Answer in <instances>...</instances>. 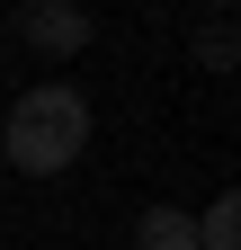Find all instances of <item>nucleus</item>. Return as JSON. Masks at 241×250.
I'll return each mask as SVG.
<instances>
[{"label":"nucleus","instance_id":"4","mask_svg":"<svg viewBox=\"0 0 241 250\" xmlns=\"http://www.w3.org/2000/svg\"><path fill=\"white\" fill-rule=\"evenodd\" d=\"M197 250H241V206L232 197H215V206L197 214Z\"/></svg>","mask_w":241,"mask_h":250},{"label":"nucleus","instance_id":"1","mask_svg":"<svg viewBox=\"0 0 241 250\" xmlns=\"http://www.w3.org/2000/svg\"><path fill=\"white\" fill-rule=\"evenodd\" d=\"M89 152V99L72 81H45L9 107V134H0V161H18L27 179H54Z\"/></svg>","mask_w":241,"mask_h":250},{"label":"nucleus","instance_id":"6","mask_svg":"<svg viewBox=\"0 0 241 250\" xmlns=\"http://www.w3.org/2000/svg\"><path fill=\"white\" fill-rule=\"evenodd\" d=\"M215 9H223V0H215Z\"/></svg>","mask_w":241,"mask_h":250},{"label":"nucleus","instance_id":"5","mask_svg":"<svg viewBox=\"0 0 241 250\" xmlns=\"http://www.w3.org/2000/svg\"><path fill=\"white\" fill-rule=\"evenodd\" d=\"M197 54H205V62H215V72H223V62H232V27L215 18V27H205V45H197Z\"/></svg>","mask_w":241,"mask_h":250},{"label":"nucleus","instance_id":"3","mask_svg":"<svg viewBox=\"0 0 241 250\" xmlns=\"http://www.w3.org/2000/svg\"><path fill=\"white\" fill-rule=\"evenodd\" d=\"M134 250H197V214H188V206H143Z\"/></svg>","mask_w":241,"mask_h":250},{"label":"nucleus","instance_id":"2","mask_svg":"<svg viewBox=\"0 0 241 250\" xmlns=\"http://www.w3.org/2000/svg\"><path fill=\"white\" fill-rule=\"evenodd\" d=\"M18 45H36L45 62H63V54L89 45V9H80V0H27V9H18Z\"/></svg>","mask_w":241,"mask_h":250}]
</instances>
